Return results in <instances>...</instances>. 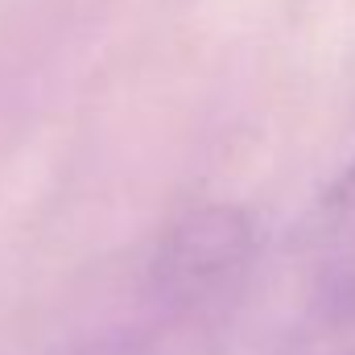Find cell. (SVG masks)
<instances>
[{"instance_id": "6da1fadb", "label": "cell", "mask_w": 355, "mask_h": 355, "mask_svg": "<svg viewBox=\"0 0 355 355\" xmlns=\"http://www.w3.org/2000/svg\"><path fill=\"white\" fill-rule=\"evenodd\" d=\"M257 219L232 202H202L178 215L153 248V293L174 310H202L227 297L257 261Z\"/></svg>"}, {"instance_id": "7a4b0ae2", "label": "cell", "mask_w": 355, "mask_h": 355, "mask_svg": "<svg viewBox=\"0 0 355 355\" xmlns=\"http://www.w3.org/2000/svg\"><path fill=\"white\" fill-rule=\"evenodd\" d=\"M306 261L318 302L331 314H355V157L310 215Z\"/></svg>"}]
</instances>
